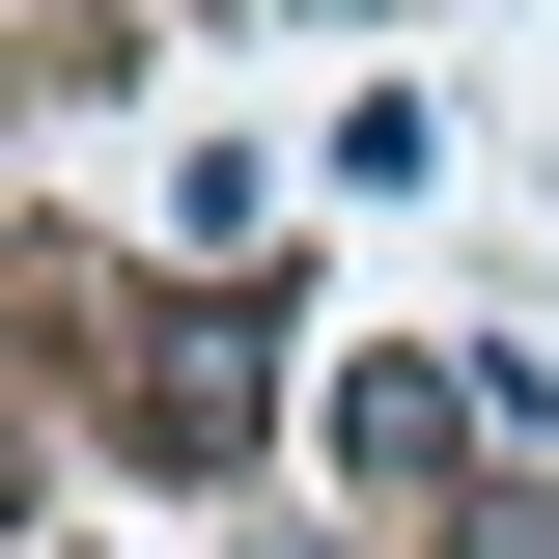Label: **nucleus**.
I'll return each mask as SVG.
<instances>
[{"label": "nucleus", "instance_id": "nucleus-1", "mask_svg": "<svg viewBox=\"0 0 559 559\" xmlns=\"http://www.w3.org/2000/svg\"><path fill=\"white\" fill-rule=\"evenodd\" d=\"M252 392H280V308H140V364H112V448H252Z\"/></svg>", "mask_w": 559, "mask_h": 559}, {"label": "nucleus", "instance_id": "nucleus-2", "mask_svg": "<svg viewBox=\"0 0 559 559\" xmlns=\"http://www.w3.org/2000/svg\"><path fill=\"white\" fill-rule=\"evenodd\" d=\"M448 419H503V392H448V364H364V392H336V448H364V476H448Z\"/></svg>", "mask_w": 559, "mask_h": 559}, {"label": "nucleus", "instance_id": "nucleus-3", "mask_svg": "<svg viewBox=\"0 0 559 559\" xmlns=\"http://www.w3.org/2000/svg\"><path fill=\"white\" fill-rule=\"evenodd\" d=\"M503 559H559V503H503Z\"/></svg>", "mask_w": 559, "mask_h": 559}]
</instances>
